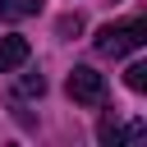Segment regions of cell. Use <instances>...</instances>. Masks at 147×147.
<instances>
[{
    "label": "cell",
    "mask_w": 147,
    "mask_h": 147,
    "mask_svg": "<svg viewBox=\"0 0 147 147\" xmlns=\"http://www.w3.org/2000/svg\"><path fill=\"white\" fill-rule=\"evenodd\" d=\"M138 46H147V18L106 23V28L96 32V51L110 55V60H119V55H129V51H138Z\"/></svg>",
    "instance_id": "6da1fadb"
},
{
    "label": "cell",
    "mask_w": 147,
    "mask_h": 147,
    "mask_svg": "<svg viewBox=\"0 0 147 147\" xmlns=\"http://www.w3.org/2000/svg\"><path fill=\"white\" fill-rule=\"evenodd\" d=\"M124 83H129V92H147V64H129Z\"/></svg>",
    "instance_id": "5b68a950"
},
{
    "label": "cell",
    "mask_w": 147,
    "mask_h": 147,
    "mask_svg": "<svg viewBox=\"0 0 147 147\" xmlns=\"http://www.w3.org/2000/svg\"><path fill=\"white\" fill-rule=\"evenodd\" d=\"M78 28H83V23H78V14H74V18H60V32H64V37H69V32H78Z\"/></svg>",
    "instance_id": "52a82bcc"
},
{
    "label": "cell",
    "mask_w": 147,
    "mask_h": 147,
    "mask_svg": "<svg viewBox=\"0 0 147 147\" xmlns=\"http://www.w3.org/2000/svg\"><path fill=\"white\" fill-rule=\"evenodd\" d=\"M69 96H74L78 106H101V101H106V78H101L92 64H78V69L69 74Z\"/></svg>",
    "instance_id": "7a4b0ae2"
},
{
    "label": "cell",
    "mask_w": 147,
    "mask_h": 147,
    "mask_svg": "<svg viewBox=\"0 0 147 147\" xmlns=\"http://www.w3.org/2000/svg\"><path fill=\"white\" fill-rule=\"evenodd\" d=\"M32 14H41V0H0V18H9V23L32 18Z\"/></svg>",
    "instance_id": "277c9868"
},
{
    "label": "cell",
    "mask_w": 147,
    "mask_h": 147,
    "mask_svg": "<svg viewBox=\"0 0 147 147\" xmlns=\"http://www.w3.org/2000/svg\"><path fill=\"white\" fill-rule=\"evenodd\" d=\"M28 55H32L28 37H5L0 41V74H14L18 64H28Z\"/></svg>",
    "instance_id": "3957f363"
},
{
    "label": "cell",
    "mask_w": 147,
    "mask_h": 147,
    "mask_svg": "<svg viewBox=\"0 0 147 147\" xmlns=\"http://www.w3.org/2000/svg\"><path fill=\"white\" fill-rule=\"evenodd\" d=\"M41 92H46V78L41 74H23L18 78V96H41Z\"/></svg>",
    "instance_id": "8992f818"
}]
</instances>
